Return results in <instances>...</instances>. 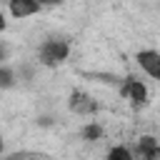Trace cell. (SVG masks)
I'll return each mask as SVG.
<instances>
[{
	"label": "cell",
	"instance_id": "cell-1",
	"mask_svg": "<svg viewBox=\"0 0 160 160\" xmlns=\"http://www.w3.org/2000/svg\"><path fill=\"white\" fill-rule=\"evenodd\" d=\"M70 55V42L62 40V38H48L40 42L38 48V62L45 65V68H58L68 60Z\"/></svg>",
	"mask_w": 160,
	"mask_h": 160
},
{
	"label": "cell",
	"instance_id": "cell-2",
	"mask_svg": "<svg viewBox=\"0 0 160 160\" xmlns=\"http://www.w3.org/2000/svg\"><path fill=\"white\" fill-rule=\"evenodd\" d=\"M120 92H122V98L130 100L132 108H142V105L148 102V88H145V82L138 80V78H128V80L122 82Z\"/></svg>",
	"mask_w": 160,
	"mask_h": 160
},
{
	"label": "cell",
	"instance_id": "cell-3",
	"mask_svg": "<svg viewBox=\"0 0 160 160\" xmlns=\"http://www.w3.org/2000/svg\"><path fill=\"white\" fill-rule=\"evenodd\" d=\"M135 60H138L140 70H142L148 78H152V80H158V78H160V52H158L155 48L140 50V52L135 55Z\"/></svg>",
	"mask_w": 160,
	"mask_h": 160
},
{
	"label": "cell",
	"instance_id": "cell-4",
	"mask_svg": "<svg viewBox=\"0 0 160 160\" xmlns=\"http://www.w3.org/2000/svg\"><path fill=\"white\" fill-rule=\"evenodd\" d=\"M130 150L135 160H160V145H158V138L152 135H142Z\"/></svg>",
	"mask_w": 160,
	"mask_h": 160
},
{
	"label": "cell",
	"instance_id": "cell-5",
	"mask_svg": "<svg viewBox=\"0 0 160 160\" xmlns=\"http://www.w3.org/2000/svg\"><path fill=\"white\" fill-rule=\"evenodd\" d=\"M68 105H70V110H72L75 115H92V112L98 110V102H95L88 92H82V90H72Z\"/></svg>",
	"mask_w": 160,
	"mask_h": 160
},
{
	"label": "cell",
	"instance_id": "cell-6",
	"mask_svg": "<svg viewBox=\"0 0 160 160\" xmlns=\"http://www.w3.org/2000/svg\"><path fill=\"white\" fill-rule=\"evenodd\" d=\"M8 8H10V15L15 20H25V18H32L38 15L42 8L38 5V0H8Z\"/></svg>",
	"mask_w": 160,
	"mask_h": 160
},
{
	"label": "cell",
	"instance_id": "cell-7",
	"mask_svg": "<svg viewBox=\"0 0 160 160\" xmlns=\"http://www.w3.org/2000/svg\"><path fill=\"white\" fill-rule=\"evenodd\" d=\"M15 85H18V70L10 68L8 62H2L0 65V90H10Z\"/></svg>",
	"mask_w": 160,
	"mask_h": 160
},
{
	"label": "cell",
	"instance_id": "cell-8",
	"mask_svg": "<svg viewBox=\"0 0 160 160\" xmlns=\"http://www.w3.org/2000/svg\"><path fill=\"white\" fill-rule=\"evenodd\" d=\"M105 160H135L132 158V150L128 145H112L105 155Z\"/></svg>",
	"mask_w": 160,
	"mask_h": 160
},
{
	"label": "cell",
	"instance_id": "cell-9",
	"mask_svg": "<svg viewBox=\"0 0 160 160\" xmlns=\"http://www.w3.org/2000/svg\"><path fill=\"white\" fill-rule=\"evenodd\" d=\"M82 138L85 140H100L102 138V128H100V122H88V125H82Z\"/></svg>",
	"mask_w": 160,
	"mask_h": 160
},
{
	"label": "cell",
	"instance_id": "cell-10",
	"mask_svg": "<svg viewBox=\"0 0 160 160\" xmlns=\"http://www.w3.org/2000/svg\"><path fill=\"white\" fill-rule=\"evenodd\" d=\"M8 60H10V45L5 40H0V65L8 62Z\"/></svg>",
	"mask_w": 160,
	"mask_h": 160
},
{
	"label": "cell",
	"instance_id": "cell-11",
	"mask_svg": "<svg viewBox=\"0 0 160 160\" xmlns=\"http://www.w3.org/2000/svg\"><path fill=\"white\" fill-rule=\"evenodd\" d=\"M62 0H38V5L40 8H55V5H60Z\"/></svg>",
	"mask_w": 160,
	"mask_h": 160
},
{
	"label": "cell",
	"instance_id": "cell-12",
	"mask_svg": "<svg viewBox=\"0 0 160 160\" xmlns=\"http://www.w3.org/2000/svg\"><path fill=\"white\" fill-rule=\"evenodd\" d=\"M5 28H8V20H5V12L0 10V32H5Z\"/></svg>",
	"mask_w": 160,
	"mask_h": 160
},
{
	"label": "cell",
	"instance_id": "cell-13",
	"mask_svg": "<svg viewBox=\"0 0 160 160\" xmlns=\"http://www.w3.org/2000/svg\"><path fill=\"white\" fill-rule=\"evenodd\" d=\"M0 155H2V135H0Z\"/></svg>",
	"mask_w": 160,
	"mask_h": 160
},
{
	"label": "cell",
	"instance_id": "cell-14",
	"mask_svg": "<svg viewBox=\"0 0 160 160\" xmlns=\"http://www.w3.org/2000/svg\"><path fill=\"white\" fill-rule=\"evenodd\" d=\"M2 2H8V0H2Z\"/></svg>",
	"mask_w": 160,
	"mask_h": 160
}]
</instances>
